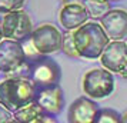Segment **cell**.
Masks as SVG:
<instances>
[{
  "instance_id": "6da1fadb",
  "label": "cell",
  "mask_w": 127,
  "mask_h": 123,
  "mask_svg": "<svg viewBox=\"0 0 127 123\" xmlns=\"http://www.w3.org/2000/svg\"><path fill=\"white\" fill-rule=\"evenodd\" d=\"M37 86L26 76H12L0 82V106L10 113L34 102Z\"/></svg>"
},
{
  "instance_id": "7a4b0ae2",
  "label": "cell",
  "mask_w": 127,
  "mask_h": 123,
  "mask_svg": "<svg viewBox=\"0 0 127 123\" xmlns=\"http://www.w3.org/2000/svg\"><path fill=\"white\" fill-rule=\"evenodd\" d=\"M73 37L79 57L89 60H96L100 57L104 47L110 41V37L104 32L103 26L98 22L89 20L73 30Z\"/></svg>"
},
{
  "instance_id": "3957f363",
  "label": "cell",
  "mask_w": 127,
  "mask_h": 123,
  "mask_svg": "<svg viewBox=\"0 0 127 123\" xmlns=\"http://www.w3.org/2000/svg\"><path fill=\"white\" fill-rule=\"evenodd\" d=\"M24 72H26V77H29L37 87L59 84L62 77V70L59 63L49 57V54H40V53L27 57Z\"/></svg>"
},
{
  "instance_id": "277c9868",
  "label": "cell",
  "mask_w": 127,
  "mask_h": 123,
  "mask_svg": "<svg viewBox=\"0 0 127 123\" xmlns=\"http://www.w3.org/2000/svg\"><path fill=\"white\" fill-rule=\"evenodd\" d=\"M33 24L29 14L22 10H1L0 9V36L4 39L23 41L30 37Z\"/></svg>"
},
{
  "instance_id": "5b68a950",
  "label": "cell",
  "mask_w": 127,
  "mask_h": 123,
  "mask_svg": "<svg viewBox=\"0 0 127 123\" xmlns=\"http://www.w3.org/2000/svg\"><path fill=\"white\" fill-rule=\"evenodd\" d=\"M27 62L22 41L13 39L0 40V72L3 75H22Z\"/></svg>"
},
{
  "instance_id": "8992f818",
  "label": "cell",
  "mask_w": 127,
  "mask_h": 123,
  "mask_svg": "<svg viewBox=\"0 0 127 123\" xmlns=\"http://www.w3.org/2000/svg\"><path fill=\"white\" fill-rule=\"evenodd\" d=\"M83 92L92 99H104L114 92V76L107 69H92L83 76Z\"/></svg>"
},
{
  "instance_id": "52a82bcc",
  "label": "cell",
  "mask_w": 127,
  "mask_h": 123,
  "mask_svg": "<svg viewBox=\"0 0 127 123\" xmlns=\"http://www.w3.org/2000/svg\"><path fill=\"white\" fill-rule=\"evenodd\" d=\"M30 41L40 54H52L62 50L63 33L53 24H41L33 29L30 35Z\"/></svg>"
},
{
  "instance_id": "ba28073f",
  "label": "cell",
  "mask_w": 127,
  "mask_h": 123,
  "mask_svg": "<svg viewBox=\"0 0 127 123\" xmlns=\"http://www.w3.org/2000/svg\"><path fill=\"white\" fill-rule=\"evenodd\" d=\"M98 59L104 69L120 75L127 69V43L123 40H110Z\"/></svg>"
},
{
  "instance_id": "9c48e42d",
  "label": "cell",
  "mask_w": 127,
  "mask_h": 123,
  "mask_svg": "<svg viewBox=\"0 0 127 123\" xmlns=\"http://www.w3.org/2000/svg\"><path fill=\"white\" fill-rule=\"evenodd\" d=\"M100 24L110 40H123L127 37V12L123 9H110L100 17Z\"/></svg>"
},
{
  "instance_id": "30bf717a",
  "label": "cell",
  "mask_w": 127,
  "mask_h": 123,
  "mask_svg": "<svg viewBox=\"0 0 127 123\" xmlns=\"http://www.w3.org/2000/svg\"><path fill=\"white\" fill-rule=\"evenodd\" d=\"M98 105L89 96H81L69 106L67 122L71 123H94Z\"/></svg>"
},
{
  "instance_id": "8fae6325",
  "label": "cell",
  "mask_w": 127,
  "mask_h": 123,
  "mask_svg": "<svg viewBox=\"0 0 127 123\" xmlns=\"http://www.w3.org/2000/svg\"><path fill=\"white\" fill-rule=\"evenodd\" d=\"M34 102L39 103L49 115L56 116L63 110V90L59 84H53V86H47V87H37Z\"/></svg>"
},
{
  "instance_id": "7c38bea8",
  "label": "cell",
  "mask_w": 127,
  "mask_h": 123,
  "mask_svg": "<svg viewBox=\"0 0 127 123\" xmlns=\"http://www.w3.org/2000/svg\"><path fill=\"white\" fill-rule=\"evenodd\" d=\"M60 24L66 30H74L83 23L89 20V13L83 3H73V4H64L59 14Z\"/></svg>"
},
{
  "instance_id": "4fadbf2b",
  "label": "cell",
  "mask_w": 127,
  "mask_h": 123,
  "mask_svg": "<svg viewBox=\"0 0 127 123\" xmlns=\"http://www.w3.org/2000/svg\"><path fill=\"white\" fill-rule=\"evenodd\" d=\"M13 122L20 123H46V122H56L52 115H49L39 103L32 102L24 107L19 109L13 113Z\"/></svg>"
},
{
  "instance_id": "5bb4252c",
  "label": "cell",
  "mask_w": 127,
  "mask_h": 123,
  "mask_svg": "<svg viewBox=\"0 0 127 123\" xmlns=\"http://www.w3.org/2000/svg\"><path fill=\"white\" fill-rule=\"evenodd\" d=\"M83 4L89 13V17L92 19H100L104 13L110 10L109 0H84Z\"/></svg>"
},
{
  "instance_id": "9a60e30c",
  "label": "cell",
  "mask_w": 127,
  "mask_h": 123,
  "mask_svg": "<svg viewBox=\"0 0 127 123\" xmlns=\"http://www.w3.org/2000/svg\"><path fill=\"white\" fill-rule=\"evenodd\" d=\"M121 122V116L113 109H100L98 107L94 123H119Z\"/></svg>"
},
{
  "instance_id": "2e32d148",
  "label": "cell",
  "mask_w": 127,
  "mask_h": 123,
  "mask_svg": "<svg viewBox=\"0 0 127 123\" xmlns=\"http://www.w3.org/2000/svg\"><path fill=\"white\" fill-rule=\"evenodd\" d=\"M62 50L66 56L73 59H79L77 50H76V44H74V37H73V30H67V33L63 35V41H62Z\"/></svg>"
},
{
  "instance_id": "e0dca14e",
  "label": "cell",
  "mask_w": 127,
  "mask_h": 123,
  "mask_svg": "<svg viewBox=\"0 0 127 123\" xmlns=\"http://www.w3.org/2000/svg\"><path fill=\"white\" fill-rule=\"evenodd\" d=\"M26 0H0V9L1 10H17L22 9Z\"/></svg>"
},
{
  "instance_id": "ac0fdd59",
  "label": "cell",
  "mask_w": 127,
  "mask_h": 123,
  "mask_svg": "<svg viewBox=\"0 0 127 123\" xmlns=\"http://www.w3.org/2000/svg\"><path fill=\"white\" fill-rule=\"evenodd\" d=\"M64 4H73V3H84V0H63Z\"/></svg>"
},
{
  "instance_id": "d6986e66",
  "label": "cell",
  "mask_w": 127,
  "mask_h": 123,
  "mask_svg": "<svg viewBox=\"0 0 127 123\" xmlns=\"http://www.w3.org/2000/svg\"><path fill=\"white\" fill-rule=\"evenodd\" d=\"M121 122H123V123H127V112L124 113V115H121Z\"/></svg>"
},
{
  "instance_id": "ffe728a7",
  "label": "cell",
  "mask_w": 127,
  "mask_h": 123,
  "mask_svg": "<svg viewBox=\"0 0 127 123\" xmlns=\"http://www.w3.org/2000/svg\"><path fill=\"white\" fill-rule=\"evenodd\" d=\"M111 1H120V0H110V3H111Z\"/></svg>"
},
{
  "instance_id": "44dd1931",
  "label": "cell",
  "mask_w": 127,
  "mask_h": 123,
  "mask_svg": "<svg viewBox=\"0 0 127 123\" xmlns=\"http://www.w3.org/2000/svg\"><path fill=\"white\" fill-rule=\"evenodd\" d=\"M0 40H1V36H0Z\"/></svg>"
},
{
  "instance_id": "7402d4cb",
  "label": "cell",
  "mask_w": 127,
  "mask_h": 123,
  "mask_svg": "<svg viewBox=\"0 0 127 123\" xmlns=\"http://www.w3.org/2000/svg\"><path fill=\"white\" fill-rule=\"evenodd\" d=\"M0 109H1V106H0Z\"/></svg>"
},
{
  "instance_id": "603a6c76",
  "label": "cell",
  "mask_w": 127,
  "mask_h": 123,
  "mask_svg": "<svg viewBox=\"0 0 127 123\" xmlns=\"http://www.w3.org/2000/svg\"><path fill=\"white\" fill-rule=\"evenodd\" d=\"M109 1H110V0H109Z\"/></svg>"
}]
</instances>
